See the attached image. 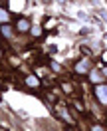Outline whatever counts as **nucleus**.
Listing matches in <instances>:
<instances>
[{
	"instance_id": "obj_9",
	"label": "nucleus",
	"mask_w": 107,
	"mask_h": 131,
	"mask_svg": "<svg viewBox=\"0 0 107 131\" xmlns=\"http://www.w3.org/2000/svg\"><path fill=\"white\" fill-rule=\"evenodd\" d=\"M103 74H105V75H107V68H105V70H103Z\"/></svg>"
},
{
	"instance_id": "obj_3",
	"label": "nucleus",
	"mask_w": 107,
	"mask_h": 131,
	"mask_svg": "<svg viewBox=\"0 0 107 131\" xmlns=\"http://www.w3.org/2000/svg\"><path fill=\"white\" fill-rule=\"evenodd\" d=\"M26 83H28V85H32V88H38V85H40V82H38L34 75H28V78H26Z\"/></svg>"
},
{
	"instance_id": "obj_5",
	"label": "nucleus",
	"mask_w": 107,
	"mask_h": 131,
	"mask_svg": "<svg viewBox=\"0 0 107 131\" xmlns=\"http://www.w3.org/2000/svg\"><path fill=\"white\" fill-rule=\"evenodd\" d=\"M10 20V16H8V12H6V10H0V22H4V24H6V22H8Z\"/></svg>"
},
{
	"instance_id": "obj_8",
	"label": "nucleus",
	"mask_w": 107,
	"mask_h": 131,
	"mask_svg": "<svg viewBox=\"0 0 107 131\" xmlns=\"http://www.w3.org/2000/svg\"><path fill=\"white\" fill-rule=\"evenodd\" d=\"M93 131H103V127H99V125H95V127H93Z\"/></svg>"
},
{
	"instance_id": "obj_2",
	"label": "nucleus",
	"mask_w": 107,
	"mask_h": 131,
	"mask_svg": "<svg viewBox=\"0 0 107 131\" xmlns=\"http://www.w3.org/2000/svg\"><path fill=\"white\" fill-rule=\"evenodd\" d=\"M75 72H77V74H87V72H89V62H87V60L79 62V64L75 66Z\"/></svg>"
},
{
	"instance_id": "obj_7",
	"label": "nucleus",
	"mask_w": 107,
	"mask_h": 131,
	"mask_svg": "<svg viewBox=\"0 0 107 131\" xmlns=\"http://www.w3.org/2000/svg\"><path fill=\"white\" fill-rule=\"evenodd\" d=\"M101 80H103V78H101V74H97V72H91V82H101Z\"/></svg>"
},
{
	"instance_id": "obj_4",
	"label": "nucleus",
	"mask_w": 107,
	"mask_h": 131,
	"mask_svg": "<svg viewBox=\"0 0 107 131\" xmlns=\"http://www.w3.org/2000/svg\"><path fill=\"white\" fill-rule=\"evenodd\" d=\"M28 28H30V22H28V20H20V22H18V30L24 32V30H28Z\"/></svg>"
},
{
	"instance_id": "obj_10",
	"label": "nucleus",
	"mask_w": 107,
	"mask_h": 131,
	"mask_svg": "<svg viewBox=\"0 0 107 131\" xmlns=\"http://www.w3.org/2000/svg\"><path fill=\"white\" fill-rule=\"evenodd\" d=\"M0 58H2V52H0Z\"/></svg>"
},
{
	"instance_id": "obj_6",
	"label": "nucleus",
	"mask_w": 107,
	"mask_h": 131,
	"mask_svg": "<svg viewBox=\"0 0 107 131\" xmlns=\"http://www.w3.org/2000/svg\"><path fill=\"white\" fill-rule=\"evenodd\" d=\"M0 32H2V36H6V38L12 36V30H10L8 26H2V28H0Z\"/></svg>"
},
{
	"instance_id": "obj_1",
	"label": "nucleus",
	"mask_w": 107,
	"mask_h": 131,
	"mask_svg": "<svg viewBox=\"0 0 107 131\" xmlns=\"http://www.w3.org/2000/svg\"><path fill=\"white\" fill-rule=\"evenodd\" d=\"M95 95L101 103H107V85H103V83L95 85Z\"/></svg>"
}]
</instances>
